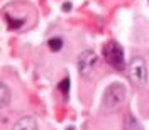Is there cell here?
Listing matches in <instances>:
<instances>
[{
    "mask_svg": "<svg viewBox=\"0 0 149 130\" xmlns=\"http://www.w3.org/2000/svg\"><path fill=\"white\" fill-rule=\"evenodd\" d=\"M127 98V88L122 83H112L102 98V108L105 111H115L119 110Z\"/></svg>",
    "mask_w": 149,
    "mask_h": 130,
    "instance_id": "cell-1",
    "label": "cell"
},
{
    "mask_svg": "<svg viewBox=\"0 0 149 130\" xmlns=\"http://www.w3.org/2000/svg\"><path fill=\"white\" fill-rule=\"evenodd\" d=\"M103 59L107 61V64H110L117 71H124L125 68V54H124V47L117 41H109L103 44Z\"/></svg>",
    "mask_w": 149,
    "mask_h": 130,
    "instance_id": "cell-2",
    "label": "cell"
},
{
    "mask_svg": "<svg viewBox=\"0 0 149 130\" xmlns=\"http://www.w3.org/2000/svg\"><path fill=\"white\" fill-rule=\"evenodd\" d=\"M127 74H129V80L134 86H137V88L146 86V83H148V64H146V61L139 56L132 57L129 66H127Z\"/></svg>",
    "mask_w": 149,
    "mask_h": 130,
    "instance_id": "cell-3",
    "label": "cell"
},
{
    "mask_svg": "<svg viewBox=\"0 0 149 130\" xmlns=\"http://www.w3.org/2000/svg\"><path fill=\"white\" fill-rule=\"evenodd\" d=\"M98 61L100 59H98L95 51H92V49L83 51L78 57V71H80V74L85 76V78H90L95 73V69L98 68Z\"/></svg>",
    "mask_w": 149,
    "mask_h": 130,
    "instance_id": "cell-4",
    "label": "cell"
},
{
    "mask_svg": "<svg viewBox=\"0 0 149 130\" xmlns=\"http://www.w3.org/2000/svg\"><path fill=\"white\" fill-rule=\"evenodd\" d=\"M12 130H37V123L32 117H22L15 122Z\"/></svg>",
    "mask_w": 149,
    "mask_h": 130,
    "instance_id": "cell-5",
    "label": "cell"
},
{
    "mask_svg": "<svg viewBox=\"0 0 149 130\" xmlns=\"http://www.w3.org/2000/svg\"><path fill=\"white\" fill-rule=\"evenodd\" d=\"M10 102V90L5 83H0V106H7Z\"/></svg>",
    "mask_w": 149,
    "mask_h": 130,
    "instance_id": "cell-6",
    "label": "cell"
},
{
    "mask_svg": "<svg viewBox=\"0 0 149 130\" xmlns=\"http://www.w3.org/2000/svg\"><path fill=\"white\" fill-rule=\"evenodd\" d=\"M47 47H49L53 53L61 51V47H63V39H61V37H51V39L47 41Z\"/></svg>",
    "mask_w": 149,
    "mask_h": 130,
    "instance_id": "cell-7",
    "label": "cell"
},
{
    "mask_svg": "<svg viewBox=\"0 0 149 130\" xmlns=\"http://www.w3.org/2000/svg\"><path fill=\"white\" fill-rule=\"evenodd\" d=\"M125 130H142V127H141V123L134 117H129L125 120Z\"/></svg>",
    "mask_w": 149,
    "mask_h": 130,
    "instance_id": "cell-8",
    "label": "cell"
},
{
    "mask_svg": "<svg viewBox=\"0 0 149 130\" xmlns=\"http://www.w3.org/2000/svg\"><path fill=\"white\" fill-rule=\"evenodd\" d=\"M58 88L63 91V95H65V96H68V93H70V78H65L61 83L58 84Z\"/></svg>",
    "mask_w": 149,
    "mask_h": 130,
    "instance_id": "cell-9",
    "label": "cell"
},
{
    "mask_svg": "<svg viewBox=\"0 0 149 130\" xmlns=\"http://www.w3.org/2000/svg\"><path fill=\"white\" fill-rule=\"evenodd\" d=\"M71 9V3H65V5H63V10H70Z\"/></svg>",
    "mask_w": 149,
    "mask_h": 130,
    "instance_id": "cell-10",
    "label": "cell"
},
{
    "mask_svg": "<svg viewBox=\"0 0 149 130\" xmlns=\"http://www.w3.org/2000/svg\"><path fill=\"white\" fill-rule=\"evenodd\" d=\"M68 130H73V129H68Z\"/></svg>",
    "mask_w": 149,
    "mask_h": 130,
    "instance_id": "cell-11",
    "label": "cell"
}]
</instances>
